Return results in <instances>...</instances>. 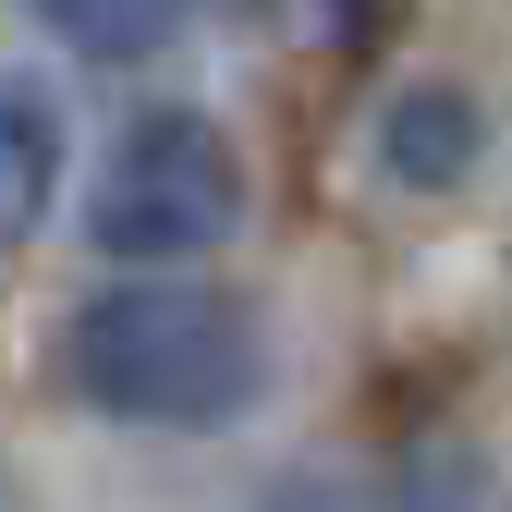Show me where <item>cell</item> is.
I'll list each match as a JSON object with an SVG mask.
<instances>
[{
    "label": "cell",
    "mask_w": 512,
    "mask_h": 512,
    "mask_svg": "<svg viewBox=\"0 0 512 512\" xmlns=\"http://www.w3.org/2000/svg\"><path fill=\"white\" fill-rule=\"evenodd\" d=\"M61 366H74V391L110 427L208 439L269 391V330H256V305H232L208 281H110L74 305Z\"/></svg>",
    "instance_id": "obj_1"
},
{
    "label": "cell",
    "mask_w": 512,
    "mask_h": 512,
    "mask_svg": "<svg viewBox=\"0 0 512 512\" xmlns=\"http://www.w3.org/2000/svg\"><path fill=\"white\" fill-rule=\"evenodd\" d=\"M232 220H244V159L208 110H135L86 183V232L135 281H171L183 256L232 244Z\"/></svg>",
    "instance_id": "obj_2"
},
{
    "label": "cell",
    "mask_w": 512,
    "mask_h": 512,
    "mask_svg": "<svg viewBox=\"0 0 512 512\" xmlns=\"http://www.w3.org/2000/svg\"><path fill=\"white\" fill-rule=\"evenodd\" d=\"M476 147H488V122H476L464 86H403L391 110H378V171H391L403 196H452V183L476 171Z\"/></svg>",
    "instance_id": "obj_3"
},
{
    "label": "cell",
    "mask_w": 512,
    "mask_h": 512,
    "mask_svg": "<svg viewBox=\"0 0 512 512\" xmlns=\"http://www.w3.org/2000/svg\"><path fill=\"white\" fill-rule=\"evenodd\" d=\"M61 196V98L37 74H0V244H37Z\"/></svg>",
    "instance_id": "obj_4"
},
{
    "label": "cell",
    "mask_w": 512,
    "mask_h": 512,
    "mask_svg": "<svg viewBox=\"0 0 512 512\" xmlns=\"http://www.w3.org/2000/svg\"><path fill=\"white\" fill-rule=\"evenodd\" d=\"M37 13L86 61H147V49H171L183 25H196V0H37Z\"/></svg>",
    "instance_id": "obj_5"
},
{
    "label": "cell",
    "mask_w": 512,
    "mask_h": 512,
    "mask_svg": "<svg viewBox=\"0 0 512 512\" xmlns=\"http://www.w3.org/2000/svg\"><path fill=\"white\" fill-rule=\"evenodd\" d=\"M305 37H330V49H366V37H378V0H305Z\"/></svg>",
    "instance_id": "obj_6"
},
{
    "label": "cell",
    "mask_w": 512,
    "mask_h": 512,
    "mask_svg": "<svg viewBox=\"0 0 512 512\" xmlns=\"http://www.w3.org/2000/svg\"><path fill=\"white\" fill-rule=\"evenodd\" d=\"M0 512H25V488H13V476H0Z\"/></svg>",
    "instance_id": "obj_7"
}]
</instances>
